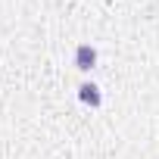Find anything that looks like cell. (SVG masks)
<instances>
[{"label": "cell", "mask_w": 159, "mask_h": 159, "mask_svg": "<svg viewBox=\"0 0 159 159\" xmlns=\"http://www.w3.org/2000/svg\"><path fill=\"white\" fill-rule=\"evenodd\" d=\"M94 62H97V50H94L91 44H81V47L75 50V66H78V69H91Z\"/></svg>", "instance_id": "obj_1"}, {"label": "cell", "mask_w": 159, "mask_h": 159, "mask_svg": "<svg viewBox=\"0 0 159 159\" xmlns=\"http://www.w3.org/2000/svg\"><path fill=\"white\" fill-rule=\"evenodd\" d=\"M78 91H81V103H88V106H100V88H97V84H81Z\"/></svg>", "instance_id": "obj_2"}]
</instances>
